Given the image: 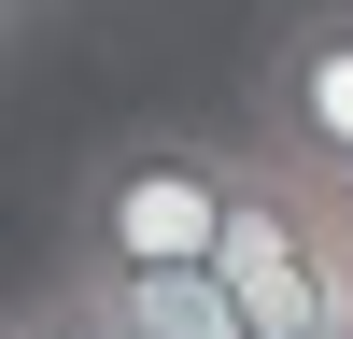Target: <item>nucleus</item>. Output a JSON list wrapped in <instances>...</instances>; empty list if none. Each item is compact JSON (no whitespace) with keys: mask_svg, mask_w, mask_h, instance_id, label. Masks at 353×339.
I'll return each mask as SVG.
<instances>
[{"mask_svg":"<svg viewBox=\"0 0 353 339\" xmlns=\"http://www.w3.org/2000/svg\"><path fill=\"white\" fill-rule=\"evenodd\" d=\"M226 212H241V141L212 127H128L71 170L57 254L71 269H212Z\"/></svg>","mask_w":353,"mask_h":339,"instance_id":"nucleus-1","label":"nucleus"},{"mask_svg":"<svg viewBox=\"0 0 353 339\" xmlns=\"http://www.w3.org/2000/svg\"><path fill=\"white\" fill-rule=\"evenodd\" d=\"M212 269H226V297H241L254 339H339L353 325V212L311 170L254 156V141H241V212H226Z\"/></svg>","mask_w":353,"mask_h":339,"instance_id":"nucleus-2","label":"nucleus"},{"mask_svg":"<svg viewBox=\"0 0 353 339\" xmlns=\"http://www.w3.org/2000/svg\"><path fill=\"white\" fill-rule=\"evenodd\" d=\"M241 141L283 156V170H311V184H353V0H311V14L269 43Z\"/></svg>","mask_w":353,"mask_h":339,"instance_id":"nucleus-3","label":"nucleus"},{"mask_svg":"<svg viewBox=\"0 0 353 339\" xmlns=\"http://www.w3.org/2000/svg\"><path fill=\"white\" fill-rule=\"evenodd\" d=\"M71 269V254H57ZM85 297H99L113 339H254L241 297H226V269H71Z\"/></svg>","mask_w":353,"mask_h":339,"instance_id":"nucleus-4","label":"nucleus"},{"mask_svg":"<svg viewBox=\"0 0 353 339\" xmlns=\"http://www.w3.org/2000/svg\"><path fill=\"white\" fill-rule=\"evenodd\" d=\"M14 339H113V325H99V297H85L71 269H43V282L14 297Z\"/></svg>","mask_w":353,"mask_h":339,"instance_id":"nucleus-5","label":"nucleus"},{"mask_svg":"<svg viewBox=\"0 0 353 339\" xmlns=\"http://www.w3.org/2000/svg\"><path fill=\"white\" fill-rule=\"evenodd\" d=\"M43 14H71V0H14V28H43Z\"/></svg>","mask_w":353,"mask_h":339,"instance_id":"nucleus-6","label":"nucleus"},{"mask_svg":"<svg viewBox=\"0 0 353 339\" xmlns=\"http://www.w3.org/2000/svg\"><path fill=\"white\" fill-rule=\"evenodd\" d=\"M325 198H339V212H353V184H325Z\"/></svg>","mask_w":353,"mask_h":339,"instance_id":"nucleus-7","label":"nucleus"},{"mask_svg":"<svg viewBox=\"0 0 353 339\" xmlns=\"http://www.w3.org/2000/svg\"><path fill=\"white\" fill-rule=\"evenodd\" d=\"M339 339H353V325H339Z\"/></svg>","mask_w":353,"mask_h":339,"instance_id":"nucleus-8","label":"nucleus"}]
</instances>
